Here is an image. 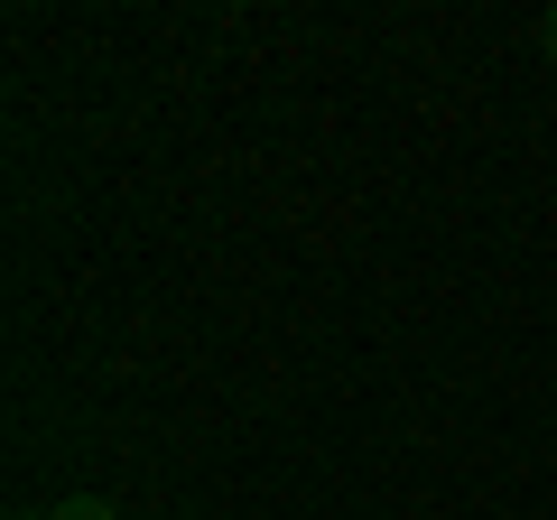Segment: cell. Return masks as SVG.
Masks as SVG:
<instances>
[{"label": "cell", "mask_w": 557, "mask_h": 520, "mask_svg": "<svg viewBox=\"0 0 557 520\" xmlns=\"http://www.w3.org/2000/svg\"><path fill=\"white\" fill-rule=\"evenodd\" d=\"M28 520H121L112 502H94V493H75V502H47V511H28Z\"/></svg>", "instance_id": "obj_1"}, {"label": "cell", "mask_w": 557, "mask_h": 520, "mask_svg": "<svg viewBox=\"0 0 557 520\" xmlns=\"http://www.w3.org/2000/svg\"><path fill=\"white\" fill-rule=\"evenodd\" d=\"M539 47H548V57H557V10H548V28H539Z\"/></svg>", "instance_id": "obj_2"}]
</instances>
